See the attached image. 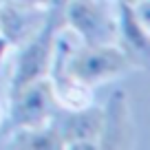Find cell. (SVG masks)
<instances>
[{
	"mask_svg": "<svg viewBox=\"0 0 150 150\" xmlns=\"http://www.w3.org/2000/svg\"><path fill=\"white\" fill-rule=\"evenodd\" d=\"M130 66H135L132 60L126 55L122 47H115V42L84 44L71 55L69 64H66V73H69V80L77 82V84L93 86L126 73Z\"/></svg>",
	"mask_w": 150,
	"mask_h": 150,
	"instance_id": "cell-1",
	"label": "cell"
},
{
	"mask_svg": "<svg viewBox=\"0 0 150 150\" xmlns=\"http://www.w3.org/2000/svg\"><path fill=\"white\" fill-rule=\"evenodd\" d=\"M53 53H55V13H49L44 24L38 29L35 35L29 38V44L20 53L13 84H11V95L20 93L24 86L33 82L42 80L53 62Z\"/></svg>",
	"mask_w": 150,
	"mask_h": 150,
	"instance_id": "cell-2",
	"label": "cell"
},
{
	"mask_svg": "<svg viewBox=\"0 0 150 150\" xmlns=\"http://www.w3.org/2000/svg\"><path fill=\"white\" fill-rule=\"evenodd\" d=\"M64 20L84 44H110L117 40V24L95 0H69Z\"/></svg>",
	"mask_w": 150,
	"mask_h": 150,
	"instance_id": "cell-3",
	"label": "cell"
},
{
	"mask_svg": "<svg viewBox=\"0 0 150 150\" xmlns=\"http://www.w3.org/2000/svg\"><path fill=\"white\" fill-rule=\"evenodd\" d=\"M11 119L18 128H40L55 112V88L49 80H38L11 95Z\"/></svg>",
	"mask_w": 150,
	"mask_h": 150,
	"instance_id": "cell-4",
	"label": "cell"
},
{
	"mask_svg": "<svg viewBox=\"0 0 150 150\" xmlns=\"http://www.w3.org/2000/svg\"><path fill=\"white\" fill-rule=\"evenodd\" d=\"M132 122L126 95L119 91L110 97L108 106L102 110V130H99L97 146L99 148H128L132 146Z\"/></svg>",
	"mask_w": 150,
	"mask_h": 150,
	"instance_id": "cell-5",
	"label": "cell"
},
{
	"mask_svg": "<svg viewBox=\"0 0 150 150\" xmlns=\"http://www.w3.org/2000/svg\"><path fill=\"white\" fill-rule=\"evenodd\" d=\"M62 135L64 148H97L99 130H102V110L97 108H77L66 119L55 122Z\"/></svg>",
	"mask_w": 150,
	"mask_h": 150,
	"instance_id": "cell-6",
	"label": "cell"
},
{
	"mask_svg": "<svg viewBox=\"0 0 150 150\" xmlns=\"http://www.w3.org/2000/svg\"><path fill=\"white\" fill-rule=\"evenodd\" d=\"M49 13H44L42 7H29L9 2L0 11V33L5 35L7 42L22 44L24 38H31L38 33V29L44 24Z\"/></svg>",
	"mask_w": 150,
	"mask_h": 150,
	"instance_id": "cell-7",
	"label": "cell"
},
{
	"mask_svg": "<svg viewBox=\"0 0 150 150\" xmlns=\"http://www.w3.org/2000/svg\"><path fill=\"white\" fill-rule=\"evenodd\" d=\"M119 5V33H122V49L132 60L135 66H144L148 62V22L141 20L137 7Z\"/></svg>",
	"mask_w": 150,
	"mask_h": 150,
	"instance_id": "cell-8",
	"label": "cell"
},
{
	"mask_svg": "<svg viewBox=\"0 0 150 150\" xmlns=\"http://www.w3.org/2000/svg\"><path fill=\"white\" fill-rule=\"evenodd\" d=\"M9 2H18V5H29V7H47L51 0H9Z\"/></svg>",
	"mask_w": 150,
	"mask_h": 150,
	"instance_id": "cell-9",
	"label": "cell"
},
{
	"mask_svg": "<svg viewBox=\"0 0 150 150\" xmlns=\"http://www.w3.org/2000/svg\"><path fill=\"white\" fill-rule=\"evenodd\" d=\"M117 2H122V5H130V7H135V5H139L141 0H117Z\"/></svg>",
	"mask_w": 150,
	"mask_h": 150,
	"instance_id": "cell-10",
	"label": "cell"
},
{
	"mask_svg": "<svg viewBox=\"0 0 150 150\" xmlns=\"http://www.w3.org/2000/svg\"><path fill=\"white\" fill-rule=\"evenodd\" d=\"M0 122H2V108H0Z\"/></svg>",
	"mask_w": 150,
	"mask_h": 150,
	"instance_id": "cell-11",
	"label": "cell"
}]
</instances>
